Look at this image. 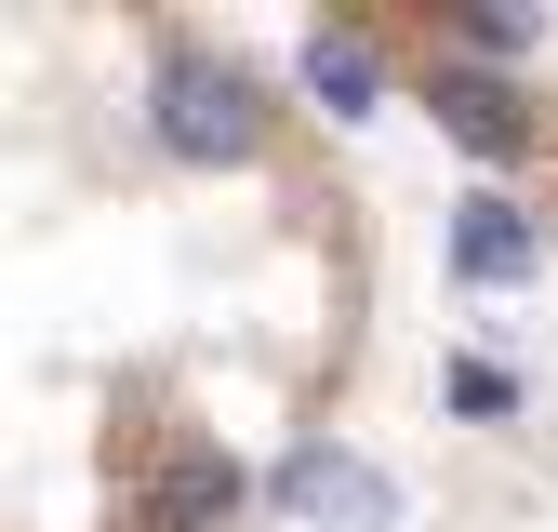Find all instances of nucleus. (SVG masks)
I'll use <instances>...</instances> for the list:
<instances>
[{"label":"nucleus","instance_id":"nucleus-5","mask_svg":"<svg viewBox=\"0 0 558 532\" xmlns=\"http://www.w3.org/2000/svg\"><path fill=\"white\" fill-rule=\"evenodd\" d=\"M293 66H306V94H319L332 120H373V107H386V53H373L360 27H306Z\"/></svg>","mask_w":558,"mask_h":532},{"label":"nucleus","instance_id":"nucleus-6","mask_svg":"<svg viewBox=\"0 0 558 532\" xmlns=\"http://www.w3.org/2000/svg\"><path fill=\"white\" fill-rule=\"evenodd\" d=\"M227 506H240V466L227 452H186V466L147 480V532H199V519H227Z\"/></svg>","mask_w":558,"mask_h":532},{"label":"nucleus","instance_id":"nucleus-4","mask_svg":"<svg viewBox=\"0 0 558 532\" xmlns=\"http://www.w3.org/2000/svg\"><path fill=\"white\" fill-rule=\"evenodd\" d=\"M439 133H452V147H478V160H532V107L493 81V66H439Z\"/></svg>","mask_w":558,"mask_h":532},{"label":"nucleus","instance_id":"nucleus-3","mask_svg":"<svg viewBox=\"0 0 558 532\" xmlns=\"http://www.w3.org/2000/svg\"><path fill=\"white\" fill-rule=\"evenodd\" d=\"M545 266V214H519L506 186H478V200H452V280H478V293H506V280H532Z\"/></svg>","mask_w":558,"mask_h":532},{"label":"nucleus","instance_id":"nucleus-7","mask_svg":"<svg viewBox=\"0 0 558 532\" xmlns=\"http://www.w3.org/2000/svg\"><path fill=\"white\" fill-rule=\"evenodd\" d=\"M532 40H545V14H465V53H493V66L532 53Z\"/></svg>","mask_w":558,"mask_h":532},{"label":"nucleus","instance_id":"nucleus-1","mask_svg":"<svg viewBox=\"0 0 558 532\" xmlns=\"http://www.w3.org/2000/svg\"><path fill=\"white\" fill-rule=\"evenodd\" d=\"M147 133H160L173 160L227 173V160L266 147V81H253L240 53H214V40H160L147 53Z\"/></svg>","mask_w":558,"mask_h":532},{"label":"nucleus","instance_id":"nucleus-2","mask_svg":"<svg viewBox=\"0 0 558 532\" xmlns=\"http://www.w3.org/2000/svg\"><path fill=\"white\" fill-rule=\"evenodd\" d=\"M279 506L293 519H332V532H399V480L360 452H332V439H293L279 452Z\"/></svg>","mask_w":558,"mask_h":532}]
</instances>
